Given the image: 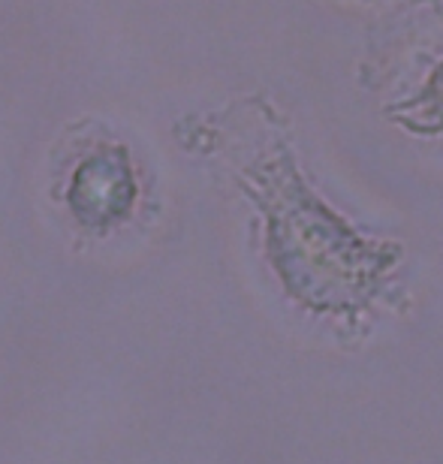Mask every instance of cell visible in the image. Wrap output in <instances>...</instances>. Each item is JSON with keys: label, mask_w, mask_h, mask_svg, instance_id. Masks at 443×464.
I'll return each instance as SVG.
<instances>
[{"label": "cell", "mask_w": 443, "mask_h": 464, "mask_svg": "<svg viewBox=\"0 0 443 464\" xmlns=\"http://www.w3.org/2000/svg\"><path fill=\"white\" fill-rule=\"evenodd\" d=\"M133 202V172L124 151H100L72 175L70 206L88 227H103Z\"/></svg>", "instance_id": "obj_1"}]
</instances>
